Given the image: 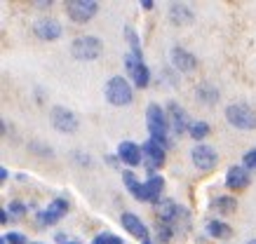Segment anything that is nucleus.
Segmentation results:
<instances>
[{
    "mask_svg": "<svg viewBox=\"0 0 256 244\" xmlns=\"http://www.w3.org/2000/svg\"><path fill=\"white\" fill-rule=\"evenodd\" d=\"M146 125L150 132V139L158 141L160 146H167V132H170V118L167 110L158 103H148L146 108Z\"/></svg>",
    "mask_w": 256,
    "mask_h": 244,
    "instance_id": "1",
    "label": "nucleus"
},
{
    "mask_svg": "<svg viewBox=\"0 0 256 244\" xmlns=\"http://www.w3.org/2000/svg\"><path fill=\"white\" fill-rule=\"evenodd\" d=\"M104 94H106V101L110 106H116V108H124V106H130L134 99V89L132 85L122 78V75H116V78H110L106 82V89H104Z\"/></svg>",
    "mask_w": 256,
    "mask_h": 244,
    "instance_id": "2",
    "label": "nucleus"
},
{
    "mask_svg": "<svg viewBox=\"0 0 256 244\" xmlns=\"http://www.w3.org/2000/svg\"><path fill=\"white\" fill-rule=\"evenodd\" d=\"M101 52H104V45L96 35H80L70 42V54L78 61H94L101 56Z\"/></svg>",
    "mask_w": 256,
    "mask_h": 244,
    "instance_id": "3",
    "label": "nucleus"
},
{
    "mask_svg": "<svg viewBox=\"0 0 256 244\" xmlns=\"http://www.w3.org/2000/svg\"><path fill=\"white\" fill-rule=\"evenodd\" d=\"M226 120L235 129H256V110L249 103H230L226 108Z\"/></svg>",
    "mask_w": 256,
    "mask_h": 244,
    "instance_id": "4",
    "label": "nucleus"
},
{
    "mask_svg": "<svg viewBox=\"0 0 256 244\" xmlns=\"http://www.w3.org/2000/svg\"><path fill=\"white\" fill-rule=\"evenodd\" d=\"M124 68L130 73L134 87L146 89L148 82H150V71H148V66L144 63V56H136V54H132V52H127V54H124Z\"/></svg>",
    "mask_w": 256,
    "mask_h": 244,
    "instance_id": "5",
    "label": "nucleus"
},
{
    "mask_svg": "<svg viewBox=\"0 0 256 244\" xmlns=\"http://www.w3.org/2000/svg\"><path fill=\"white\" fill-rule=\"evenodd\" d=\"M96 12H99L96 0H70V2H66V14L76 24H87L90 19L96 16Z\"/></svg>",
    "mask_w": 256,
    "mask_h": 244,
    "instance_id": "6",
    "label": "nucleus"
},
{
    "mask_svg": "<svg viewBox=\"0 0 256 244\" xmlns=\"http://www.w3.org/2000/svg\"><path fill=\"white\" fill-rule=\"evenodd\" d=\"M50 122L54 127L56 132H62V134H73V132H78V115L68 110L66 106H54L52 113H50Z\"/></svg>",
    "mask_w": 256,
    "mask_h": 244,
    "instance_id": "7",
    "label": "nucleus"
},
{
    "mask_svg": "<svg viewBox=\"0 0 256 244\" xmlns=\"http://www.w3.org/2000/svg\"><path fill=\"white\" fill-rule=\"evenodd\" d=\"M190 162L195 165V169H200V172H210L214 169L218 162V155L216 150L207 146V143H198L193 150H190Z\"/></svg>",
    "mask_w": 256,
    "mask_h": 244,
    "instance_id": "8",
    "label": "nucleus"
},
{
    "mask_svg": "<svg viewBox=\"0 0 256 244\" xmlns=\"http://www.w3.org/2000/svg\"><path fill=\"white\" fill-rule=\"evenodd\" d=\"M70 205H68V200H64V197H56V200H52L50 202V207H47L45 212H40L38 214V221H40V226H54L59 219H64L66 214H68Z\"/></svg>",
    "mask_w": 256,
    "mask_h": 244,
    "instance_id": "9",
    "label": "nucleus"
},
{
    "mask_svg": "<svg viewBox=\"0 0 256 244\" xmlns=\"http://www.w3.org/2000/svg\"><path fill=\"white\" fill-rule=\"evenodd\" d=\"M167 118H170V127L176 132V134H184V132H190V127H193V122H190V118H188V113L181 106H178L176 101H170L167 103Z\"/></svg>",
    "mask_w": 256,
    "mask_h": 244,
    "instance_id": "10",
    "label": "nucleus"
},
{
    "mask_svg": "<svg viewBox=\"0 0 256 244\" xmlns=\"http://www.w3.org/2000/svg\"><path fill=\"white\" fill-rule=\"evenodd\" d=\"M33 33L38 35L40 40H45V42H52V40H59L64 35V28L62 24L56 21V19H40V21H36L33 24Z\"/></svg>",
    "mask_w": 256,
    "mask_h": 244,
    "instance_id": "11",
    "label": "nucleus"
},
{
    "mask_svg": "<svg viewBox=\"0 0 256 244\" xmlns=\"http://www.w3.org/2000/svg\"><path fill=\"white\" fill-rule=\"evenodd\" d=\"M141 153H144V158H146V167L150 169V172L164 165V146H160V143L153 141V139H148V141L141 146Z\"/></svg>",
    "mask_w": 256,
    "mask_h": 244,
    "instance_id": "12",
    "label": "nucleus"
},
{
    "mask_svg": "<svg viewBox=\"0 0 256 244\" xmlns=\"http://www.w3.org/2000/svg\"><path fill=\"white\" fill-rule=\"evenodd\" d=\"M120 223H122V228L130 233L132 237H139L141 242H146V240H150L148 237V228H146V223L136 216V214L132 212H124L122 216H120Z\"/></svg>",
    "mask_w": 256,
    "mask_h": 244,
    "instance_id": "13",
    "label": "nucleus"
},
{
    "mask_svg": "<svg viewBox=\"0 0 256 244\" xmlns=\"http://www.w3.org/2000/svg\"><path fill=\"white\" fill-rule=\"evenodd\" d=\"M172 63L181 73H193L198 68V56L184 47H172Z\"/></svg>",
    "mask_w": 256,
    "mask_h": 244,
    "instance_id": "14",
    "label": "nucleus"
},
{
    "mask_svg": "<svg viewBox=\"0 0 256 244\" xmlns=\"http://www.w3.org/2000/svg\"><path fill=\"white\" fill-rule=\"evenodd\" d=\"M249 169L244 165H233L226 172V186L230 190H244L249 186Z\"/></svg>",
    "mask_w": 256,
    "mask_h": 244,
    "instance_id": "15",
    "label": "nucleus"
},
{
    "mask_svg": "<svg viewBox=\"0 0 256 244\" xmlns=\"http://www.w3.org/2000/svg\"><path fill=\"white\" fill-rule=\"evenodd\" d=\"M156 214H158V219L160 221H164V226L174 223L176 216H188L186 209H181V207H178L176 202H172V200H160V202L156 205Z\"/></svg>",
    "mask_w": 256,
    "mask_h": 244,
    "instance_id": "16",
    "label": "nucleus"
},
{
    "mask_svg": "<svg viewBox=\"0 0 256 244\" xmlns=\"http://www.w3.org/2000/svg\"><path fill=\"white\" fill-rule=\"evenodd\" d=\"M118 158H120V162H124L127 167H139L144 153H141V148L134 141H122L118 146Z\"/></svg>",
    "mask_w": 256,
    "mask_h": 244,
    "instance_id": "17",
    "label": "nucleus"
},
{
    "mask_svg": "<svg viewBox=\"0 0 256 244\" xmlns=\"http://www.w3.org/2000/svg\"><path fill=\"white\" fill-rule=\"evenodd\" d=\"M193 9L188 7V5H184V2H172L170 5V21L174 26H188L193 24Z\"/></svg>",
    "mask_w": 256,
    "mask_h": 244,
    "instance_id": "18",
    "label": "nucleus"
},
{
    "mask_svg": "<svg viewBox=\"0 0 256 244\" xmlns=\"http://www.w3.org/2000/svg\"><path fill=\"white\" fill-rule=\"evenodd\" d=\"M164 188V179L153 174L146 183H144V202H150V205H158L160 202V195H162Z\"/></svg>",
    "mask_w": 256,
    "mask_h": 244,
    "instance_id": "19",
    "label": "nucleus"
},
{
    "mask_svg": "<svg viewBox=\"0 0 256 244\" xmlns=\"http://www.w3.org/2000/svg\"><path fill=\"white\" fill-rule=\"evenodd\" d=\"M195 99L202 103H207V106H214V103L221 99V92H218V87L210 85V82H204V85H198L195 87Z\"/></svg>",
    "mask_w": 256,
    "mask_h": 244,
    "instance_id": "20",
    "label": "nucleus"
},
{
    "mask_svg": "<svg viewBox=\"0 0 256 244\" xmlns=\"http://www.w3.org/2000/svg\"><path fill=\"white\" fill-rule=\"evenodd\" d=\"M122 183H124V188L130 190L139 202H144V183H139V179L134 176L132 169H124L122 172Z\"/></svg>",
    "mask_w": 256,
    "mask_h": 244,
    "instance_id": "21",
    "label": "nucleus"
},
{
    "mask_svg": "<svg viewBox=\"0 0 256 244\" xmlns=\"http://www.w3.org/2000/svg\"><path fill=\"white\" fill-rule=\"evenodd\" d=\"M207 235L216 237V240H228V237H233V228L228 223H224L221 219H214L207 223Z\"/></svg>",
    "mask_w": 256,
    "mask_h": 244,
    "instance_id": "22",
    "label": "nucleus"
},
{
    "mask_svg": "<svg viewBox=\"0 0 256 244\" xmlns=\"http://www.w3.org/2000/svg\"><path fill=\"white\" fill-rule=\"evenodd\" d=\"M212 207L221 214H233L235 209H238V200H235L233 195H218V197H214Z\"/></svg>",
    "mask_w": 256,
    "mask_h": 244,
    "instance_id": "23",
    "label": "nucleus"
},
{
    "mask_svg": "<svg viewBox=\"0 0 256 244\" xmlns=\"http://www.w3.org/2000/svg\"><path fill=\"white\" fill-rule=\"evenodd\" d=\"M188 134L193 136L195 141H202L204 136L210 134V125H207V122H193V127H190V132H188Z\"/></svg>",
    "mask_w": 256,
    "mask_h": 244,
    "instance_id": "24",
    "label": "nucleus"
},
{
    "mask_svg": "<svg viewBox=\"0 0 256 244\" xmlns=\"http://www.w3.org/2000/svg\"><path fill=\"white\" fill-rule=\"evenodd\" d=\"M124 38L130 40V45H132V54H136V56H144L141 54V42H139V35L134 33V28H124Z\"/></svg>",
    "mask_w": 256,
    "mask_h": 244,
    "instance_id": "25",
    "label": "nucleus"
},
{
    "mask_svg": "<svg viewBox=\"0 0 256 244\" xmlns=\"http://www.w3.org/2000/svg\"><path fill=\"white\" fill-rule=\"evenodd\" d=\"M5 242L8 244H28V240H26V235H24V233H14V230H12V233H5Z\"/></svg>",
    "mask_w": 256,
    "mask_h": 244,
    "instance_id": "26",
    "label": "nucleus"
},
{
    "mask_svg": "<svg viewBox=\"0 0 256 244\" xmlns=\"http://www.w3.org/2000/svg\"><path fill=\"white\" fill-rule=\"evenodd\" d=\"M242 165L247 167L249 172H256V148H252V150H247V153H244V158H242Z\"/></svg>",
    "mask_w": 256,
    "mask_h": 244,
    "instance_id": "27",
    "label": "nucleus"
},
{
    "mask_svg": "<svg viewBox=\"0 0 256 244\" xmlns=\"http://www.w3.org/2000/svg\"><path fill=\"white\" fill-rule=\"evenodd\" d=\"M28 148H31V153H38V155H45V158H50V155H54V150H52V148H47V146H42L40 141H33L31 146H28Z\"/></svg>",
    "mask_w": 256,
    "mask_h": 244,
    "instance_id": "28",
    "label": "nucleus"
},
{
    "mask_svg": "<svg viewBox=\"0 0 256 244\" xmlns=\"http://www.w3.org/2000/svg\"><path fill=\"white\" fill-rule=\"evenodd\" d=\"M10 214H12V216H14V219H22V216H26V205H22V202H12V205H10V209H8Z\"/></svg>",
    "mask_w": 256,
    "mask_h": 244,
    "instance_id": "29",
    "label": "nucleus"
},
{
    "mask_svg": "<svg viewBox=\"0 0 256 244\" xmlns=\"http://www.w3.org/2000/svg\"><path fill=\"white\" fill-rule=\"evenodd\" d=\"M172 235H174V233H172V226H158V240H160L162 244L170 242Z\"/></svg>",
    "mask_w": 256,
    "mask_h": 244,
    "instance_id": "30",
    "label": "nucleus"
},
{
    "mask_svg": "<svg viewBox=\"0 0 256 244\" xmlns=\"http://www.w3.org/2000/svg\"><path fill=\"white\" fill-rule=\"evenodd\" d=\"M108 237H110V233H99V235L94 237L92 244H108Z\"/></svg>",
    "mask_w": 256,
    "mask_h": 244,
    "instance_id": "31",
    "label": "nucleus"
},
{
    "mask_svg": "<svg viewBox=\"0 0 256 244\" xmlns=\"http://www.w3.org/2000/svg\"><path fill=\"white\" fill-rule=\"evenodd\" d=\"M106 165H110V167H118V162H120V158H118V155H106Z\"/></svg>",
    "mask_w": 256,
    "mask_h": 244,
    "instance_id": "32",
    "label": "nucleus"
},
{
    "mask_svg": "<svg viewBox=\"0 0 256 244\" xmlns=\"http://www.w3.org/2000/svg\"><path fill=\"white\" fill-rule=\"evenodd\" d=\"M52 5H54L52 0H38V2H36V7H52Z\"/></svg>",
    "mask_w": 256,
    "mask_h": 244,
    "instance_id": "33",
    "label": "nucleus"
},
{
    "mask_svg": "<svg viewBox=\"0 0 256 244\" xmlns=\"http://www.w3.org/2000/svg\"><path fill=\"white\" fill-rule=\"evenodd\" d=\"M10 221V212L8 209H0V223H8Z\"/></svg>",
    "mask_w": 256,
    "mask_h": 244,
    "instance_id": "34",
    "label": "nucleus"
},
{
    "mask_svg": "<svg viewBox=\"0 0 256 244\" xmlns=\"http://www.w3.org/2000/svg\"><path fill=\"white\" fill-rule=\"evenodd\" d=\"M141 7H144V9H153V7H156V2H153V0H141Z\"/></svg>",
    "mask_w": 256,
    "mask_h": 244,
    "instance_id": "35",
    "label": "nucleus"
},
{
    "mask_svg": "<svg viewBox=\"0 0 256 244\" xmlns=\"http://www.w3.org/2000/svg\"><path fill=\"white\" fill-rule=\"evenodd\" d=\"M108 244H122V240H120V237H118V235H113V233H110V237H108Z\"/></svg>",
    "mask_w": 256,
    "mask_h": 244,
    "instance_id": "36",
    "label": "nucleus"
},
{
    "mask_svg": "<svg viewBox=\"0 0 256 244\" xmlns=\"http://www.w3.org/2000/svg\"><path fill=\"white\" fill-rule=\"evenodd\" d=\"M8 179H10V172L2 167V169H0V181H8Z\"/></svg>",
    "mask_w": 256,
    "mask_h": 244,
    "instance_id": "37",
    "label": "nucleus"
},
{
    "mask_svg": "<svg viewBox=\"0 0 256 244\" xmlns=\"http://www.w3.org/2000/svg\"><path fill=\"white\" fill-rule=\"evenodd\" d=\"M0 244H8V242H5V237H0Z\"/></svg>",
    "mask_w": 256,
    "mask_h": 244,
    "instance_id": "38",
    "label": "nucleus"
},
{
    "mask_svg": "<svg viewBox=\"0 0 256 244\" xmlns=\"http://www.w3.org/2000/svg\"><path fill=\"white\" fill-rule=\"evenodd\" d=\"M247 244H256V240H249V242Z\"/></svg>",
    "mask_w": 256,
    "mask_h": 244,
    "instance_id": "39",
    "label": "nucleus"
},
{
    "mask_svg": "<svg viewBox=\"0 0 256 244\" xmlns=\"http://www.w3.org/2000/svg\"><path fill=\"white\" fill-rule=\"evenodd\" d=\"M66 244H80V242H70V240H68V242H66Z\"/></svg>",
    "mask_w": 256,
    "mask_h": 244,
    "instance_id": "40",
    "label": "nucleus"
},
{
    "mask_svg": "<svg viewBox=\"0 0 256 244\" xmlns=\"http://www.w3.org/2000/svg\"><path fill=\"white\" fill-rule=\"evenodd\" d=\"M141 244H150V240H146V242H141Z\"/></svg>",
    "mask_w": 256,
    "mask_h": 244,
    "instance_id": "41",
    "label": "nucleus"
},
{
    "mask_svg": "<svg viewBox=\"0 0 256 244\" xmlns=\"http://www.w3.org/2000/svg\"><path fill=\"white\" fill-rule=\"evenodd\" d=\"M33 244H40V242H33Z\"/></svg>",
    "mask_w": 256,
    "mask_h": 244,
    "instance_id": "42",
    "label": "nucleus"
}]
</instances>
